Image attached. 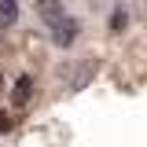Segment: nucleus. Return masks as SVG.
<instances>
[{"instance_id": "f257e3e1", "label": "nucleus", "mask_w": 147, "mask_h": 147, "mask_svg": "<svg viewBox=\"0 0 147 147\" xmlns=\"http://www.w3.org/2000/svg\"><path fill=\"white\" fill-rule=\"evenodd\" d=\"M77 33H81V22L74 15H63V18H55L52 26H48V37H52L55 48H70L74 40H77Z\"/></svg>"}, {"instance_id": "20e7f679", "label": "nucleus", "mask_w": 147, "mask_h": 147, "mask_svg": "<svg viewBox=\"0 0 147 147\" xmlns=\"http://www.w3.org/2000/svg\"><path fill=\"white\" fill-rule=\"evenodd\" d=\"M18 22V0H0V30Z\"/></svg>"}, {"instance_id": "f03ea898", "label": "nucleus", "mask_w": 147, "mask_h": 147, "mask_svg": "<svg viewBox=\"0 0 147 147\" xmlns=\"http://www.w3.org/2000/svg\"><path fill=\"white\" fill-rule=\"evenodd\" d=\"M30 96H33V77H30V74L15 77V85H11V103H15V107H26Z\"/></svg>"}, {"instance_id": "423d86ee", "label": "nucleus", "mask_w": 147, "mask_h": 147, "mask_svg": "<svg viewBox=\"0 0 147 147\" xmlns=\"http://www.w3.org/2000/svg\"><path fill=\"white\" fill-rule=\"evenodd\" d=\"M4 132H11V118H7V114L0 110V136H4Z\"/></svg>"}, {"instance_id": "39448f33", "label": "nucleus", "mask_w": 147, "mask_h": 147, "mask_svg": "<svg viewBox=\"0 0 147 147\" xmlns=\"http://www.w3.org/2000/svg\"><path fill=\"white\" fill-rule=\"evenodd\" d=\"M107 26H110V33H125V26H129V11L121 7V4L110 11V22H107Z\"/></svg>"}, {"instance_id": "7ed1b4c3", "label": "nucleus", "mask_w": 147, "mask_h": 147, "mask_svg": "<svg viewBox=\"0 0 147 147\" xmlns=\"http://www.w3.org/2000/svg\"><path fill=\"white\" fill-rule=\"evenodd\" d=\"M37 15H40L44 26H52L55 18L66 15V7H63V0H37Z\"/></svg>"}]
</instances>
